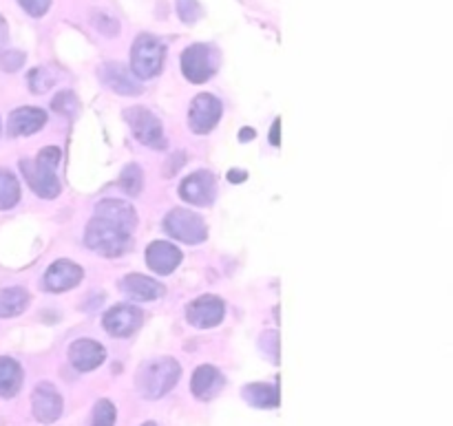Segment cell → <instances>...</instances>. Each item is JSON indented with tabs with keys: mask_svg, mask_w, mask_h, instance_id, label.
I'll list each match as a JSON object with an SVG mask.
<instances>
[{
	"mask_svg": "<svg viewBox=\"0 0 453 426\" xmlns=\"http://www.w3.org/2000/svg\"><path fill=\"white\" fill-rule=\"evenodd\" d=\"M62 162V153L56 146H49L38 153L34 162L22 159L20 171L25 175L27 184L38 197L56 199L60 194V179H58V166Z\"/></svg>",
	"mask_w": 453,
	"mask_h": 426,
	"instance_id": "6da1fadb",
	"label": "cell"
},
{
	"mask_svg": "<svg viewBox=\"0 0 453 426\" xmlns=\"http://www.w3.org/2000/svg\"><path fill=\"white\" fill-rule=\"evenodd\" d=\"M181 376V367L175 358H155L146 361L135 374V387L142 398L146 400H159L166 396L171 389H175L177 380Z\"/></svg>",
	"mask_w": 453,
	"mask_h": 426,
	"instance_id": "7a4b0ae2",
	"label": "cell"
},
{
	"mask_svg": "<svg viewBox=\"0 0 453 426\" xmlns=\"http://www.w3.org/2000/svg\"><path fill=\"white\" fill-rule=\"evenodd\" d=\"M133 230L124 228L118 221H111L106 217H93L87 225V234H84V241L91 247L93 252L102 256H113L124 255L131 246Z\"/></svg>",
	"mask_w": 453,
	"mask_h": 426,
	"instance_id": "3957f363",
	"label": "cell"
},
{
	"mask_svg": "<svg viewBox=\"0 0 453 426\" xmlns=\"http://www.w3.org/2000/svg\"><path fill=\"white\" fill-rule=\"evenodd\" d=\"M166 44L153 34H140L131 47V73L137 80H150L162 73Z\"/></svg>",
	"mask_w": 453,
	"mask_h": 426,
	"instance_id": "277c9868",
	"label": "cell"
},
{
	"mask_svg": "<svg viewBox=\"0 0 453 426\" xmlns=\"http://www.w3.org/2000/svg\"><path fill=\"white\" fill-rule=\"evenodd\" d=\"M219 69V51L212 44L195 42L181 53V73L188 82L203 84Z\"/></svg>",
	"mask_w": 453,
	"mask_h": 426,
	"instance_id": "5b68a950",
	"label": "cell"
},
{
	"mask_svg": "<svg viewBox=\"0 0 453 426\" xmlns=\"http://www.w3.org/2000/svg\"><path fill=\"white\" fill-rule=\"evenodd\" d=\"M124 119L131 126V133L140 144L149 146V148H166V135H164V126L159 122L157 115L150 113L144 106H133V109L124 110Z\"/></svg>",
	"mask_w": 453,
	"mask_h": 426,
	"instance_id": "8992f818",
	"label": "cell"
},
{
	"mask_svg": "<svg viewBox=\"0 0 453 426\" xmlns=\"http://www.w3.org/2000/svg\"><path fill=\"white\" fill-rule=\"evenodd\" d=\"M164 230L173 239L190 243V246L206 241L208 237V228L202 217L190 210H184V208H175V210L168 212L166 219H164Z\"/></svg>",
	"mask_w": 453,
	"mask_h": 426,
	"instance_id": "52a82bcc",
	"label": "cell"
},
{
	"mask_svg": "<svg viewBox=\"0 0 453 426\" xmlns=\"http://www.w3.org/2000/svg\"><path fill=\"white\" fill-rule=\"evenodd\" d=\"M221 113H224V104H221L215 95H211V93H199V95L190 102V131L197 133V135H206V133H211L212 128L219 124Z\"/></svg>",
	"mask_w": 453,
	"mask_h": 426,
	"instance_id": "ba28073f",
	"label": "cell"
},
{
	"mask_svg": "<svg viewBox=\"0 0 453 426\" xmlns=\"http://www.w3.org/2000/svg\"><path fill=\"white\" fill-rule=\"evenodd\" d=\"M226 305L219 296H199L193 303L186 308V318L193 327L197 330H211V327H217L221 321H224Z\"/></svg>",
	"mask_w": 453,
	"mask_h": 426,
	"instance_id": "9c48e42d",
	"label": "cell"
},
{
	"mask_svg": "<svg viewBox=\"0 0 453 426\" xmlns=\"http://www.w3.org/2000/svg\"><path fill=\"white\" fill-rule=\"evenodd\" d=\"M102 82L111 88V91L119 93V95H140L144 91L140 80L131 73L127 65L122 62H104V65L97 69Z\"/></svg>",
	"mask_w": 453,
	"mask_h": 426,
	"instance_id": "30bf717a",
	"label": "cell"
},
{
	"mask_svg": "<svg viewBox=\"0 0 453 426\" xmlns=\"http://www.w3.org/2000/svg\"><path fill=\"white\" fill-rule=\"evenodd\" d=\"M180 194L184 202L193 203V206H211L217 194L215 177L208 171L193 172V175H188L181 181Z\"/></svg>",
	"mask_w": 453,
	"mask_h": 426,
	"instance_id": "8fae6325",
	"label": "cell"
},
{
	"mask_svg": "<svg viewBox=\"0 0 453 426\" xmlns=\"http://www.w3.org/2000/svg\"><path fill=\"white\" fill-rule=\"evenodd\" d=\"M31 409L38 422L53 424L62 415V396L51 383H40L31 393Z\"/></svg>",
	"mask_w": 453,
	"mask_h": 426,
	"instance_id": "7c38bea8",
	"label": "cell"
},
{
	"mask_svg": "<svg viewBox=\"0 0 453 426\" xmlns=\"http://www.w3.org/2000/svg\"><path fill=\"white\" fill-rule=\"evenodd\" d=\"M142 318L135 305H118L104 314V330L115 339H128L142 327Z\"/></svg>",
	"mask_w": 453,
	"mask_h": 426,
	"instance_id": "4fadbf2b",
	"label": "cell"
},
{
	"mask_svg": "<svg viewBox=\"0 0 453 426\" xmlns=\"http://www.w3.org/2000/svg\"><path fill=\"white\" fill-rule=\"evenodd\" d=\"M82 278L84 270L78 263H73L69 259H60L49 265V270L44 272V290L60 294V292L73 290Z\"/></svg>",
	"mask_w": 453,
	"mask_h": 426,
	"instance_id": "5bb4252c",
	"label": "cell"
},
{
	"mask_svg": "<svg viewBox=\"0 0 453 426\" xmlns=\"http://www.w3.org/2000/svg\"><path fill=\"white\" fill-rule=\"evenodd\" d=\"M106 361V349L96 340H75L69 347V362L75 371L87 374V371L97 369Z\"/></svg>",
	"mask_w": 453,
	"mask_h": 426,
	"instance_id": "9a60e30c",
	"label": "cell"
},
{
	"mask_svg": "<svg viewBox=\"0 0 453 426\" xmlns=\"http://www.w3.org/2000/svg\"><path fill=\"white\" fill-rule=\"evenodd\" d=\"M47 124V113L35 106H20L7 119V133L12 137H27L38 133Z\"/></svg>",
	"mask_w": 453,
	"mask_h": 426,
	"instance_id": "2e32d148",
	"label": "cell"
},
{
	"mask_svg": "<svg viewBox=\"0 0 453 426\" xmlns=\"http://www.w3.org/2000/svg\"><path fill=\"white\" fill-rule=\"evenodd\" d=\"M226 380L217 367L212 365H202L195 369L193 380H190V392L197 400H212V398L219 396V392L224 389Z\"/></svg>",
	"mask_w": 453,
	"mask_h": 426,
	"instance_id": "e0dca14e",
	"label": "cell"
},
{
	"mask_svg": "<svg viewBox=\"0 0 453 426\" xmlns=\"http://www.w3.org/2000/svg\"><path fill=\"white\" fill-rule=\"evenodd\" d=\"M146 263L155 274L166 277V274L175 272L177 265L181 263V252L168 241H153L146 247Z\"/></svg>",
	"mask_w": 453,
	"mask_h": 426,
	"instance_id": "ac0fdd59",
	"label": "cell"
},
{
	"mask_svg": "<svg viewBox=\"0 0 453 426\" xmlns=\"http://www.w3.org/2000/svg\"><path fill=\"white\" fill-rule=\"evenodd\" d=\"M124 294L128 296L131 300H157L164 296V285L162 283L153 281L150 277H144V274H128V277L122 278L119 283Z\"/></svg>",
	"mask_w": 453,
	"mask_h": 426,
	"instance_id": "d6986e66",
	"label": "cell"
},
{
	"mask_svg": "<svg viewBox=\"0 0 453 426\" xmlns=\"http://www.w3.org/2000/svg\"><path fill=\"white\" fill-rule=\"evenodd\" d=\"M96 215L97 217H106L111 221H118L119 225L128 230L137 228V212L135 208L131 206L128 202H122V199H104L96 206Z\"/></svg>",
	"mask_w": 453,
	"mask_h": 426,
	"instance_id": "ffe728a7",
	"label": "cell"
},
{
	"mask_svg": "<svg viewBox=\"0 0 453 426\" xmlns=\"http://www.w3.org/2000/svg\"><path fill=\"white\" fill-rule=\"evenodd\" d=\"M242 398L255 409H279V387L265 383H250L242 389Z\"/></svg>",
	"mask_w": 453,
	"mask_h": 426,
	"instance_id": "44dd1931",
	"label": "cell"
},
{
	"mask_svg": "<svg viewBox=\"0 0 453 426\" xmlns=\"http://www.w3.org/2000/svg\"><path fill=\"white\" fill-rule=\"evenodd\" d=\"M22 367L18 361L9 356H0V398L9 400V398L18 396L22 387Z\"/></svg>",
	"mask_w": 453,
	"mask_h": 426,
	"instance_id": "7402d4cb",
	"label": "cell"
},
{
	"mask_svg": "<svg viewBox=\"0 0 453 426\" xmlns=\"http://www.w3.org/2000/svg\"><path fill=\"white\" fill-rule=\"evenodd\" d=\"M29 292L25 287H4L0 290V318L20 316L29 308Z\"/></svg>",
	"mask_w": 453,
	"mask_h": 426,
	"instance_id": "603a6c76",
	"label": "cell"
},
{
	"mask_svg": "<svg viewBox=\"0 0 453 426\" xmlns=\"http://www.w3.org/2000/svg\"><path fill=\"white\" fill-rule=\"evenodd\" d=\"M20 202V184L13 172L0 168V210H12Z\"/></svg>",
	"mask_w": 453,
	"mask_h": 426,
	"instance_id": "cb8c5ba5",
	"label": "cell"
},
{
	"mask_svg": "<svg viewBox=\"0 0 453 426\" xmlns=\"http://www.w3.org/2000/svg\"><path fill=\"white\" fill-rule=\"evenodd\" d=\"M119 188L128 194V197H137L144 188V172L137 164H128L124 166L122 175H119Z\"/></svg>",
	"mask_w": 453,
	"mask_h": 426,
	"instance_id": "d4e9b609",
	"label": "cell"
},
{
	"mask_svg": "<svg viewBox=\"0 0 453 426\" xmlns=\"http://www.w3.org/2000/svg\"><path fill=\"white\" fill-rule=\"evenodd\" d=\"M56 80L58 75L53 73L49 66H35V69H31L29 73H27V84H29V88L35 93V95L49 91V88L56 84Z\"/></svg>",
	"mask_w": 453,
	"mask_h": 426,
	"instance_id": "484cf974",
	"label": "cell"
},
{
	"mask_svg": "<svg viewBox=\"0 0 453 426\" xmlns=\"http://www.w3.org/2000/svg\"><path fill=\"white\" fill-rule=\"evenodd\" d=\"M51 109L56 110V113L66 115V118H73V115L80 110L78 95H75L73 91H60L51 100Z\"/></svg>",
	"mask_w": 453,
	"mask_h": 426,
	"instance_id": "4316f807",
	"label": "cell"
},
{
	"mask_svg": "<svg viewBox=\"0 0 453 426\" xmlns=\"http://www.w3.org/2000/svg\"><path fill=\"white\" fill-rule=\"evenodd\" d=\"M91 20H93V27H96L102 35H106V38H115V35L119 34V29H122L118 18L111 16V13L106 11H93Z\"/></svg>",
	"mask_w": 453,
	"mask_h": 426,
	"instance_id": "83f0119b",
	"label": "cell"
},
{
	"mask_svg": "<svg viewBox=\"0 0 453 426\" xmlns=\"http://www.w3.org/2000/svg\"><path fill=\"white\" fill-rule=\"evenodd\" d=\"M115 405L111 400H97L96 409H93V418L88 426H113L115 424Z\"/></svg>",
	"mask_w": 453,
	"mask_h": 426,
	"instance_id": "f1b7e54d",
	"label": "cell"
},
{
	"mask_svg": "<svg viewBox=\"0 0 453 426\" xmlns=\"http://www.w3.org/2000/svg\"><path fill=\"white\" fill-rule=\"evenodd\" d=\"M27 60V53L20 51V49H3L0 51V69L4 73H16Z\"/></svg>",
	"mask_w": 453,
	"mask_h": 426,
	"instance_id": "f546056e",
	"label": "cell"
},
{
	"mask_svg": "<svg viewBox=\"0 0 453 426\" xmlns=\"http://www.w3.org/2000/svg\"><path fill=\"white\" fill-rule=\"evenodd\" d=\"M177 16L186 25H195L203 16V9L199 0H177Z\"/></svg>",
	"mask_w": 453,
	"mask_h": 426,
	"instance_id": "4dcf8cb0",
	"label": "cell"
},
{
	"mask_svg": "<svg viewBox=\"0 0 453 426\" xmlns=\"http://www.w3.org/2000/svg\"><path fill=\"white\" fill-rule=\"evenodd\" d=\"M261 349L273 362H279V331H264L259 339Z\"/></svg>",
	"mask_w": 453,
	"mask_h": 426,
	"instance_id": "1f68e13d",
	"label": "cell"
},
{
	"mask_svg": "<svg viewBox=\"0 0 453 426\" xmlns=\"http://www.w3.org/2000/svg\"><path fill=\"white\" fill-rule=\"evenodd\" d=\"M18 4H20L31 18H42L44 13L49 11V7H51V0H18Z\"/></svg>",
	"mask_w": 453,
	"mask_h": 426,
	"instance_id": "d6a6232c",
	"label": "cell"
},
{
	"mask_svg": "<svg viewBox=\"0 0 453 426\" xmlns=\"http://www.w3.org/2000/svg\"><path fill=\"white\" fill-rule=\"evenodd\" d=\"M270 144L273 146H277L279 148V144H281V119H274V124H273V128H270Z\"/></svg>",
	"mask_w": 453,
	"mask_h": 426,
	"instance_id": "836d02e7",
	"label": "cell"
},
{
	"mask_svg": "<svg viewBox=\"0 0 453 426\" xmlns=\"http://www.w3.org/2000/svg\"><path fill=\"white\" fill-rule=\"evenodd\" d=\"M7 42H9V25L7 20H4L3 13H0V51L7 47Z\"/></svg>",
	"mask_w": 453,
	"mask_h": 426,
	"instance_id": "e575fe53",
	"label": "cell"
},
{
	"mask_svg": "<svg viewBox=\"0 0 453 426\" xmlns=\"http://www.w3.org/2000/svg\"><path fill=\"white\" fill-rule=\"evenodd\" d=\"M248 179V172L246 171H239V168H233L228 171V181L230 184H243Z\"/></svg>",
	"mask_w": 453,
	"mask_h": 426,
	"instance_id": "d590c367",
	"label": "cell"
},
{
	"mask_svg": "<svg viewBox=\"0 0 453 426\" xmlns=\"http://www.w3.org/2000/svg\"><path fill=\"white\" fill-rule=\"evenodd\" d=\"M184 159H186V155H184V153L173 155V159H171L173 166H166V172H171V175H173V172H175V171H180V168L184 166Z\"/></svg>",
	"mask_w": 453,
	"mask_h": 426,
	"instance_id": "8d00e7d4",
	"label": "cell"
},
{
	"mask_svg": "<svg viewBox=\"0 0 453 426\" xmlns=\"http://www.w3.org/2000/svg\"><path fill=\"white\" fill-rule=\"evenodd\" d=\"M239 140L242 141L255 140V131H252V128H243V131H239Z\"/></svg>",
	"mask_w": 453,
	"mask_h": 426,
	"instance_id": "74e56055",
	"label": "cell"
},
{
	"mask_svg": "<svg viewBox=\"0 0 453 426\" xmlns=\"http://www.w3.org/2000/svg\"><path fill=\"white\" fill-rule=\"evenodd\" d=\"M142 426H157L155 422H146V424H142Z\"/></svg>",
	"mask_w": 453,
	"mask_h": 426,
	"instance_id": "f35d334b",
	"label": "cell"
}]
</instances>
